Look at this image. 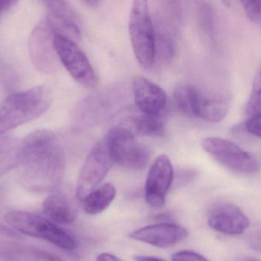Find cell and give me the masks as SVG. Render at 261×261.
I'll return each mask as SVG.
<instances>
[{
	"label": "cell",
	"mask_w": 261,
	"mask_h": 261,
	"mask_svg": "<svg viewBox=\"0 0 261 261\" xmlns=\"http://www.w3.org/2000/svg\"><path fill=\"white\" fill-rule=\"evenodd\" d=\"M48 9L47 20L55 35L76 43L81 38V20L74 8L66 1H45Z\"/></svg>",
	"instance_id": "obj_12"
},
{
	"label": "cell",
	"mask_w": 261,
	"mask_h": 261,
	"mask_svg": "<svg viewBox=\"0 0 261 261\" xmlns=\"http://www.w3.org/2000/svg\"><path fill=\"white\" fill-rule=\"evenodd\" d=\"M241 3L248 18L261 26V0H245Z\"/></svg>",
	"instance_id": "obj_24"
},
{
	"label": "cell",
	"mask_w": 261,
	"mask_h": 261,
	"mask_svg": "<svg viewBox=\"0 0 261 261\" xmlns=\"http://www.w3.org/2000/svg\"><path fill=\"white\" fill-rule=\"evenodd\" d=\"M6 223L21 234L43 239L65 251H73L77 244L74 238L50 219L25 211H9Z\"/></svg>",
	"instance_id": "obj_5"
},
{
	"label": "cell",
	"mask_w": 261,
	"mask_h": 261,
	"mask_svg": "<svg viewBox=\"0 0 261 261\" xmlns=\"http://www.w3.org/2000/svg\"><path fill=\"white\" fill-rule=\"evenodd\" d=\"M173 178L174 172L170 158L165 154L158 156L150 167L146 179L144 196L148 205L161 208L165 205L166 196Z\"/></svg>",
	"instance_id": "obj_11"
},
{
	"label": "cell",
	"mask_w": 261,
	"mask_h": 261,
	"mask_svg": "<svg viewBox=\"0 0 261 261\" xmlns=\"http://www.w3.org/2000/svg\"><path fill=\"white\" fill-rule=\"evenodd\" d=\"M187 230L173 223H160L147 225L132 231L130 239L160 248H168L185 240Z\"/></svg>",
	"instance_id": "obj_13"
},
{
	"label": "cell",
	"mask_w": 261,
	"mask_h": 261,
	"mask_svg": "<svg viewBox=\"0 0 261 261\" xmlns=\"http://www.w3.org/2000/svg\"><path fill=\"white\" fill-rule=\"evenodd\" d=\"M128 32L135 58L141 67L150 70L156 61V35L147 2H134Z\"/></svg>",
	"instance_id": "obj_4"
},
{
	"label": "cell",
	"mask_w": 261,
	"mask_h": 261,
	"mask_svg": "<svg viewBox=\"0 0 261 261\" xmlns=\"http://www.w3.org/2000/svg\"><path fill=\"white\" fill-rule=\"evenodd\" d=\"M3 261H64L59 256L41 248L22 245H10L0 251Z\"/></svg>",
	"instance_id": "obj_17"
},
{
	"label": "cell",
	"mask_w": 261,
	"mask_h": 261,
	"mask_svg": "<svg viewBox=\"0 0 261 261\" xmlns=\"http://www.w3.org/2000/svg\"><path fill=\"white\" fill-rule=\"evenodd\" d=\"M202 149L215 161L228 170L242 173H254L260 170L258 160L239 145L220 137H207Z\"/></svg>",
	"instance_id": "obj_8"
},
{
	"label": "cell",
	"mask_w": 261,
	"mask_h": 261,
	"mask_svg": "<svg viewBox=\"0 0 261 261\" xmlns=\"http://www.w3.org/2000/svg\"><path fill=\"white\" fill-rule=\"evenodd\" d=\"M96 261H125L110 253H101L96 257Z\"/></svg>",
	"instance_id": "obj_29"
},
{
	"label": "cell",
	"mask_w": 261,
	"mask_h": 261,
	"mask_svg": "<svg viewBox=\"0 0 261 261\" xmlns=\"http://www.w3.org/2000/svg\"><path fill=\"white\" fill-rule=\"evenodd\" d=\"M201 94L202 92L195 86L181 83L175 88L173 94L176 108L187 116L197 117Z\"/></svg>",
	"instance_id": "obj_18"
},
{
	"label": "cell",
	"mask_w": 261,
	"mask_h": 261,
	"mask_svg": "<svg viewBox=\"0 0 261 261\" xmlns=\"http://www.w3.org/2000/svg\"><path fill=\"white\" fill-rule=\"evenodd\" d=\"M243 128L249 134L261 138V113L251 116L244 124Z\"/></svg>",
	"instance_id": "obj_26"
},
{
	"label": "cell",
	"mask_w": 261,
	"mask_h": 261,
	"mask_svg": "<svg viewBox=\"0 0 261 261\" xmlns=\"http://www.w3.org/2000/svg\"><path fill=\"white\" fill-rule=\"evenodd\" d=\"M150 14L156 35V59L170 61L174 56L182 29V5L178 1L154 2Z\"/></svg>",
	"instance_id": "obj_3"
},
{
	"label": "cell",
	"mask_w": 261,
	"mask_h": 261,
	"mask_svg": "<svg viewBox=\"0 0 261 261\" xmlns=\"http://www.w3.org/2000/svg\"><path fill=\"white\" fill-rule=\"evenodd\" d=\"M114 162L105 136L93 147L81 168L76 185L77 199L83 201L96 190Z\"/></svg>",
	"instance_id": "obj_7"
},
{
	"label": "cell",
	"mask_w": 261,
	"mask_h": 261,
	"mask_svg": "<svg viewBox=\"0 0 261 261\" xmlns=\"http://www.w3.org/2000/svg\"><path fill=\"white\" fill-rule=\"evenodd\" d=\"M55 47L60 62L72 78L85 88H94L98 83L96 72L90 60L77 44L64 37L55 35Z\"/></svg>",
	"instance_id": "obj_9"
},
{
	"label": "cell",
	"mask_w": 261,
	"mask_h": 261,
	"mask_svg": "<svg viewBox=\"0 0 261 261\" xmlns=\"http://www.w3.org/2000/svg\"><path fill=\"white\" fill-rule=\"evenodd\" d=\"M132 124L135 132L144 136L156 137L165 133V123L161 115L135 113L132 116Z\"/></svg>",
	"instance_id": "obj_21"
},
{
	"label": "cell",
	"mask_w": 261,
	"mask_h": 261,
	"mask_svg": "<svg viewBox=\"0 0 261 261\" xmlns=\"http://www.w3.org/2000/svg\"><path fill=\"white\" fill-rule=\"evenodd\" d=\"M245 110L250 117L261 113V67L254 78L252 90Z\"/></svg>",
	"instance_id": "obj_23"
},
{
	"label": "cell",
	"mask_w": 261,
	"mask_h": 261,
	"mask_svg": "<svg viewBox=\"0 0 261 261\" xmlns=\"http://www.w3.org/2000/svg\"><path fill=\"white\" fill-rule=\"evenodd\" d=\"M44 214L55 224L70 225L77 218L78 211L68 197L54 193L46 198L42 205Z\"/></svg>",
	"instance_id": "obj_16"
},
{
	"label": "cell",
	"mask_w": 261,
	"mask_h": 261,
	"mask_svg": "<svg viewBox=\"0 0 261 261\" xmlns=\"http://www.w3.org/2000/svg\"><path fill=\"white\" fill-rule=\"evenodd\" d=\"M132 91L140 112L161 115L167 104V94L159 85L145 77L137 76L132 82Z\"/></svg>",
	"instance_id": "obj_14"
},
{
	"label": "cell",
	"mask_w": 261,
	"mask_h": 261,
	"mask_svg": "<svg viewBox=\"0 0 261 261\" xmlns=\"http://www.w3.org/2000/svg\"><path fill=\"white\" fill-rule=\"evenodd\" d=\"M134 259L136 261H165L158 257H151V256L146 255H135Z\"/></svg>",
	"instance_id": "obj_30"
},
{
	"label": "cell",
	"mask_w": 261,
	"mask_h": 261,
	"mask_svg": "<svg viewBox=\"0 0 261 261\" xmlns=\"http://www.w3.org/2000/svg\"><path fill=\"white\" fill-rule=\"evenodd\" d=\"M240 261H260L258 260H256V259L254 258H250V257H245V258L242 259Z\"/></svg>",
	"instance_id": "obj_33"
},
{
	"label": "cell",
	"mask_w": 261,
	"mask_h": 261,
	"mask_svg": "<svg viewBox=\"0 0 261 261\" xmlns=\"http://www.w3.org/2000/svg\"><path fill=\"white\" fill-rule=\"evenodd\" d=\"M21 142L10 136H0V176L16 168Z\"/></svg>",
	"instance_id": "obj_22"
},
{
	"label": "cell",
	"mask_w": 261,
	"mask_h": 261,
	"mask_svg": "<svg viewBox=\"0 0 261 261\" xmlns=\"http://www.w3.org/2000/svg\"><path fill=\"white\" fill-rule=\"evenodd\" d=\"M116 196L114 185L108 182L92 192L83 200L84 209L90 216L100 214L113 203Z\"/></svg>",
	"instance_id": "obj_20"
},
{
	"label": "cell",
	"mask_w": 261,
	"mask_h": 261,
	"mask_svg": "<svg viewBox=\"0 0 261 261\" xmlns=\"http://www.w3.org/2000/svg\"><path fill=\"white\" fill-rule=\"evenodd\" d=\"M250 248L257 252H261V228L254 230L248 238Z\"/></svg>",
	"instance_id": "obj_28"
},
{
	"label": "cell",
	"mask_w": 261,
	"mask_h": 261,
	"mask_svg": "<svg viewBox=\"0 0 261 261\" xmlns=\"http://www.w3.org/2000/svg\"><path fill=\"white\" fill-rule=\"evenodd\" d=\"M65 167L64 147L51 130H36L21 141L16 168L20 182L29 191L54 189L62 180Z\"/></svg>",
	"instance_id": "obj_1"
},
{
	"label": "cell",
	"mask_w": 261,
	"mask_h": 261,
	"mask_svg": "<svg viewBox=\"0 0 261 261\" xmlns=\"http://www.w3.org/2000/svg\"><path fill=\"white\" fill-rule=\"evenodd\" d=\"M212 229L227 235L242 234L249 226L248 217L232 204H223L215 208L208 218Z\"/></svg>",
	"instance_id": "obj_15"
},
{
	"label": "cell",
	"mask_w": 261,
	"mask_h": 261,
	"mask_svg": "<svg viewBox=\"0 0 261 261\" xmlns=\"http://www.w3.org/2000/svg\"><path fill=\"white\" fill-rule=\"evenodd\" d=\"M172 261H210L204 256L191 251H180L172 256Z\"/></svg>",
	"instance_id": "obj_27"
},
{
	"label": "cell",
	"mask_w": 261,
	"mask_h": 261,
	"mask_svg": "<svg viewBox=\"0 0 261 261\" xmlns=\"http://www.w3.org/2000/svg\"><path fill=\"white\" fill-rule=\"evenodd\" d=\"M229 103L225 98L202 93L198 108V117L208 122H219L226 116Z\"/></svg>",
	"instance_id": "obj_19"
},
{
	"label": "cell",
	"mask_w": 261,
	"mask_h": 261,
	"mask_svg": "<svg viewBox=\"0 0 261 261\" xmlns=\"http://www.w3.org/2000/svg\"><path fill=\"white\" fill-rule=\"evenodd\" d=\"M199 20L201 26L207 34H210L213 29V13L211 8L205 3H199Z\"/></svg>",
	"instance_id": "obj_25"
},
{
	"label": "cell",
	"mask_w": 261,
	"mask_h": 261,
	"mask_svg": "<svg viewBox=\"0 0 261 261\" xmlns=\"http://www.w3.org/2000/svg\"><path fill=\"white\" fill-rule=\"evenodd\" d=\"M105 136L115 162L133 170H144L147 167L150 159V150L136 139L129 129L113 127Z\"/></svg>",
	"instance_id": "obj_6"
},
{
	"label": "cell",
	"mask_w": 261,
	"mask_h": 261,
	"mask_svg": "<svg viewBox=\"0 0 261 261\" xmlns=\"http://www.w3.org/2000/svg\"><path fill=\"white\" fill-rule=\"evenodd\" d=\"M53 92L47 86L9 95L0 102V136L44 114L51 105Z\"/></svg>",
	"instance_id": "obj_2"
},
{
	"label": "cell",
	"mask_w": 261,
	"mask_h": 261,
	"mask_svg": "<svg viewBox=\"0 0 261 261\" xmlns=\"http://www.w3.org/2000/svg\"><path fill=\"white\" fill-rule=\"evenodd\" d=\"M16 2L13 1H0V15L4 11L12 6V5L15 4Z\"/></svg>",
	"instance_id": "obj_31"
},
{
	"label": "cell",
	"mask_w": 261,
	"mask_h": 261,
	"mask_svg": "<svg viewBox=\"0 0 261 261\" xmlns=\"http://www.w3.org/2000/svg\"><path fill=\"white\" fill-rule=\"evenodd\" d=\"M55 37L45 18L35 26L29 38L31 61L41 73L50 75L59 70L61 62L55 50Z\"/></svg>",
	"instance_id": "obj_10"
},
{
	"label": "cell",
	"mask_w": 261,
	"mask_h": 261,
	"mask_svg": "<svg viewBox=\"0 0 261 261\" xmlns=\"http://www.w3.org/2000/svg\"><path fill=\"white\" fill-rule=\"evenodd\" d=\"M82 3L88 6L89 8L94 9V8L98 7L99 4H101V1H99V0H84V1H82Z\"/></svg>",
	"instance_id": "obj_32"
}]
</instances>
